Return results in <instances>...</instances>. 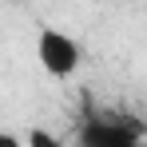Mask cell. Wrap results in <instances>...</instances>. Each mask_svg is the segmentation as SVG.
Segmentation results:
<instances>
[{
	"instance_id": "3957f363",
	"label": "cell",
	"mask_w": 147,
	"mask_h": 147,
	"mask_svg": "<svg viewBox=\"0 0 147 147\" xmlns=\"http://www.w3.org/2000/svg\"><path fill=\"white\" fill-rule=\"evenodd\" d=\"M24 147H64V139L52 135V131H44V127H32L28 139H24Z\"/></svg>"
},
{
	"instance_id": "277c9868",
	"label": "cell",
	"mask_w": 147,
	"mask_h": 147,
	"mask_svg": "<svg viewBox=\"0 0 147 147\" xmlns=\"http://www.w3.org/2000/svg\"><path fill=\"white\" fill-rule=\"evenodd\" d=\"M0 147H24L16 135H8V131H0Z\"/></svg>"
},
{
	"instance_id": "6da1fadb",
	"label": "cell",
	"mask_w": 147,
	"mask_h": 147,
	"mask_svg": "<svg viewBox=\"0 0 147 147\" xmlns=\"http://www.w3.org/2000/svg\"><path fill=\"white\" fill-rule=\"evenodd\" d=\"M76 147H143V127L123 115H92L80 123Z\"/></svg>"
},
{
	"instance_id": "7a4b0ae2",
	"label": "cell",
	"mask_w": 147,
	"mask_h": 147,
	"mask_svg": "<svg viewBox=\"0 0 147 147\" xmlns=\"http://www.w3.org/2000/svg\"><path fill=\"white\" fill-rule=\"evenodd\" d=\"M36 60H40V68H44L52 80H68V76H76L84 52H80V44H76L68 32L40 28V36H36Z\"/></svg>"
}]
</instances>
